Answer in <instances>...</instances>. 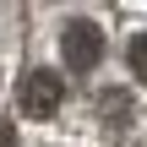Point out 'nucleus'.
<instances>
[{
	"label": "nucleus",
	"mask_w": 147,
	"mask_h": 147,
	"mask_svg": "<svg viewBox=\"0 0 147 147\" xmlns=\"http://www.w3.org/2000/svg\"><path fill=\"white\" fill-rule=\"evenodd\" d=\"M60 55H65V65L71 71H93L98 60H104V33H98V22H65V33H60Z\"/></svg>",
	"instance_id": "obj_1"
},
{
	"label": "nucleus",
	"mask_w": 147,
	"mask_h": 147,
	"mask_svg": "<svg viewBox=\"0 0 147 147\" xmlns=\"http://www.w3.org/2000/svg\"><path fill=\"white\" fill-rule=\"evenodd\" d=\"M16 98H22V115L49 120V115L60 109L65 87H60V76H55V71H44V65H38V71H27V76H22V93H16Z\"/></svg>",
	"instance_id": "obj_2"
},
{
	"label": "nucleus",
	"mask_w": 147,
	"mask_h": 147,
	"mask_svg": "<svg viewBox=\"0 0 147 147\" xmlns=\"http://www.w3.org/2000/svg\"><path fill=\"white\" fill-rule=\"evenodd\" d=\"M125 55H131V71L147 82V33H136V38H131V49H125Z\"/></svg>",
	"instance_id": "obj_3"
},
{
	"label": "nucleus",
	"mask_w": 147,
	"mask_h": 147,
	"mask_svg": "<svg viewBox=\"0 0 147 147\" xmlns=\"http://www.w3.org/2000/svg\"><path fill=\"white\" fill-rule=\"evenodd\" d=\"M16 142V131H11V120H0V147H11Z\"/></svg>",
	"instance_id": "obj_4"
}]
</instances>
